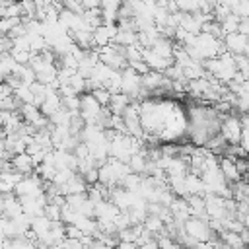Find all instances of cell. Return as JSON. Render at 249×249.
<instances>
[{"instance_id":"cell-1","label":"cell","mask_w":249,"mask_h":249,"mask_svg":"<svg viewBox=\"0 0 249 249\" xmlns=\"http://www.w3.org/2000/svg\"><path fill=\"white\" fill-rule=\"evenodd\" d=\"M241 132H243V126H241V121L237 115L230 113L222 119V124H220V134L228 140V144H237L239 138H241Z\"/></svg>"},{"instance_id":"cell-2","label":"cell","mask_w":249,"mask_h":249,"mask_svg":"<svg viewBox=\"0 0 249 249\" xmlns=\"http://www.w3.org/2000/svg\"><path fill=\"white\" fill-rule=\"evenodd\" d=\"M218 165H220V171H222V175L226 177V181H228L230 185L235 183V181H239V179H243V175H241V171L237 169L233 158H230V156H222V158L218 160Z\"/></svg>"},{"instance_id":"cell-3","label":"cell","mask_w":249,"mask_h":249,"mask_svg":"<svg viewBox=\"0 0 249 249\" xmlns=\"http://www.w3.org/2000/svg\"><path fill=\"white\" fill-rule=\"evenodd\" d=\"M12 165L16 171H19L21 175H27L33 167H35V160L31 158V154H25V152H18L16 158L12 160Z\"/></svg>"},{"instance_id":"cell-4","label":"cell","mask_w":249,"mask_h":249,"mask_svg":"<svg viewBox=\"0 0 249 249\" xmlns=\"http://www.w3.org/2000/svg\"><path fill=\"white\" fill-rule=\"evenodd\" d=\"M239 144H241V148H243V150L247 152V156H249V130H243V132H241Z\"/></svg>"}]
</instances>
